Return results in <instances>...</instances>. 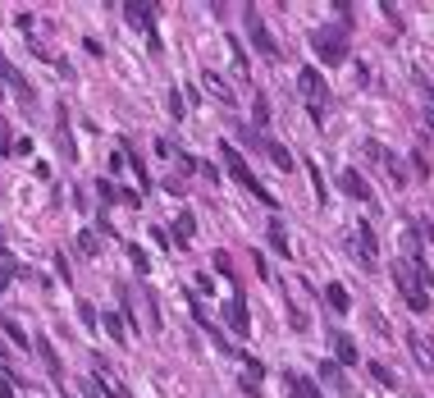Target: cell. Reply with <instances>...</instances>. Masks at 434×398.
<instances>
[{"label":"cell","mask_w":434,"mask_h":398,"mask_svg":"<svg viewBox=\"0 0 434 398\" xmlns=\"http://www.w3.org/2000/svg\"><path fill=\"white\" fill-rule=\"evenodd\" d=\"M393 284H398L402 302L421 316V311H430V288H434V275L430 265L412 261V256H402V261H393Z\"/></svg>","instance_id":"cell-1"},{"label":"cell","mask_w":434,"mask_h":398,"mask_svg":"<svg viewBox=\"0 0 434 398\" xmlns=\"http://www.w3.org/2000/svg\"><path fill=\"white\" fill-rule=\"evenodd\" d=\"M219 156H224L228 174L238 179V183H242V188H247L251 197L260 201V206H270V210L279 206V197H274V192H270V188H265V183H260V179H256V174H251V169H247V160H242V156H238V147H233V142H219Z\"/></svg>","instance_id":"cell-2"},{"label":"cell","mask_w":434,"mask_h":398,"mask_svg":"<svg viewBox=\"0 0 434 398\" xmlns=\"http://www.w3.org/2000/svg\"><path fill=\"white\" fill-rule=\"evenodd\" d=\"M311 51L320 56V65H343L347 60V28H315Z\"/></svg>","instance_id":"cell-3"},{"label":"cell","mask_w":434,"mask_h":398,"mask_svg":"<svg viewBox=\"0 0 434 398\" xmlns=\"http://www.w3.org/2000/svg\"><path fill=\"white\" fill-rule=\"evenodd\" d=\"M242 28H247L251 46H256L260 56H265V60H279V42H274V37H270V28H265V19H260V14L251 10V5H247V10H242Z\"/></svg>","instance_id":"cell-4"},{"label":"cell","mask_w":434,"mask_h":398,"mask_svg":"<svg viewBox=\"0 0 434 398\" xmlns=\"http://www.w3.org/2000/svg\"><path fill=\"white\" fill-rule=\"evenodd\" d=\"M352 252L361 256V265H366V270H375V265H380V243H375V229H370V224H357Z\"/></svg>","instance_id":"cell-5"},{"label":"cell","mask_w":434,"mask_h":398,"mask_svg":"<svg viewBox=\"0 0 434 398\" xmlns=\"http://www.w3.org/2000/svg\"><path fill=\"white\" fill-rule=\"evenodd\" d=\"M297 83H302L306 101H311L315 110H325V101H329V88L320 83V74H315V69H302V78H297Z\"/></svg>","instance_id":"cell-6"},{"label":"cell","mask_w":434,"mask_h":398,"mask_svg":"<svg viewBox=\"0 0 434 398\" xmlns=\"http://www.w3.org/2000/svg\"><path fill=\"white\" fill-rule=\"evenodd\" d=\"M156 5H137V0H133V5H124V19H128V28H142V33L151 37L156 33Z\"/></svg>","instance_id":"cell-7"},{"label":"cell","mask_w":434,"mask_h":398,"mask_svg":"<svg viewBox=\"0 0 434 398\" xmlns=\"http://www.w3.org/2000/svg\"><path fill=\"white\" fill-rule=\"evenodd\" d=\"M224 321H228V330H233V334H247V330H251L242 298H228V302H224Z\"/></svg>","instance_id":"cell-8"},{"label":"cell","mask_w":434,"mask_h":398,"mask_svg":"<svg viewBox=\"0 0 434 398\" xmlns=\"http://www.w3.org/2000/svg\"><path fill=\"white\" fill-rule=\"evenodd\" d=\"M256 147H260L265 156H270V160H274L279 169H293V156H288V147H283V142H274V138H265V133H260Z\"/></svg>","instance_id":"cell-9"},{"label":"cell","mask_w":434,"mask_h":398,"mask_svg":"<svg viewBox=\"0 0 434 398\" xmlns=\"http://www.w3.org/2000/svg\"><path fill=\"white\" fill-rule=\"evenodd\" d=\"M338 183H343V192L352 201H370V188H366V179H361L357 169H343V174H338Z\"/></svg>","instance_id":"cell-10"},{"label":"cell","mask_w":434,"mask_h":398,"mask_svg":"<svg viewBox=\"0 0 434 398\" xmlns=\"http://www.w3.org/2000/svg\"><path fill=\"white\" fill-rule=\"evenodd\" d=\"M283 385H288V398H320V389L306 376H297V371H283Z\"/></svg>","instance_id":"cell-11"},{"label":"cell","mask_w":434,"mask_h":398,"mask_svg":"<svg viewBox=\"0 0 434 398\" xmlns=\"http://www.w3.org/2000/svg\"><path fill=\"white\" fill-rule=\"evenodd\" d=\"M37 353H42L46 371H51L55 380H65V366H60V353H55V343H51V339H37Z\"/></svg>","instance_id":"cell-12"},{"label":"cell","mask_w":434,"mask_h":398,"mask_svg":"<svg viewBox=\"0 0 434 398\" xmlns=\"http://www.w3.org/2000/svg\"><path fill=\"white\" fill-rule=\"evenodd\" d=\"M101 325H106V334L115 343H128V330H124V316H119V311H106V316H101Z\"/></svg>","instance_id":"cell-13"},{"label":"cell","mask_w":434,"mask_h":398,"mask_svg":"<svg viewBox=\"0 0 434 398\" xmlns=\"http://www.w3.org/2000/svg\"><path fill=\"white\" fill-rule=\"evenodd\" d=\"M334 357L343 366H357V343L347 339V334H334Z\"/></svg>","instance_id":"cell-14"},{"label":"cell","mask_w":434,"mask_h":398,"mask_svg":"<svg viewBox=\"0 0 434 398\" xmlns=\"http://www.w3.org/2000/svg\"><path fill=\"white\" fill-rule=\"evenodd\" d=\"M407 343H412V353H416L421 366H434V343H425L421 334H407Z\"/></svg>","instance_id":"cell-15"},{"label":"cell","mask_w":434,"mask_h":398,"mask_svg":"<svg viewBox=\"0 0 434 398\" xmlns=\"http://www.w3.org/2000/svg\"><path fill=\"white\" fill-rule=\"evenodd\" d=\"M201 83H206V92H215V97L224 101V106H233V92H228V83H224V78H219V74H206V78H201Z\"/></svg>","instance_id":"cell-16"},{"label":"cell","mask_w":434,"mask_h":398,"mask_svg":"<svg viewBox=\"0 0 434 398\" xmlns=\"http://www.w3.org/2000/svg\"><path fill=\"white\" fill-rule=\"evenodd\" d=\"M251 124H256L260 133L270 128V101H265V97H256V101H251Z\"/></svg>","instance_id":"cell-17"},{"label":"cell","mask_w":434,"mask_h":398,"mask_svg":"<svg viewBox=\"0 0 434 398\" xmlns=\"http://www.w3.org/2000/svg\"><path fill=\"white\" fill-rule=\"evenodd\" d=\"M265 229H270V247H274V252H283V256H288V233H283V220H270Z\"/></svg>","instance_id":"cell-18"},{"label":"cell","mask_w":434,"mask_h":398,"mask_svg":"<svg viewBox=\"0 0 434 398\" xmlns=\"http://www.w3.org/2000/svg\"><path fill=\"white\" fill-rule=\"evenodd\" d=\"M325 298H329V307H334V311H347V307H352V298H347V288H343V284H329V288H325Z\"/></svg>","instance_id":"cell-19"},{"label":"cell","mask_w":434,"mask_h":398,"mask_svg":"<svg viewBox=\"0 0 434 398\" xmlns=\"http://www.w3.org/2000/svg\"><path fill=\"white\" fill-rule=\"evenodd\" d=\"M320 376H325V385H334L338 394H347V385H343V376H338V362H320Z\"/></svg>","instance_id":"cell-20"},{"label":"cell","mask_w":434,"mask_h":398,"mask_svg":"<svg viewBox=\"0 0 434 398\" xmlns=\"http://www.w3.org/2000/svg\"><path fill=\"white\" fill-rule=\"evenodd\" d=\"M192 233H197V220L183 210V215H178V247H187V243H192Z\"/></svg>","instance_id":"cell-21"},{"label":"cell","mask_w":434,"mask_h":398,"mask_svg":"<svg viewBox=\"0 0 434 398\" xmlns=\"http://www.w3.org/2000/svg\"><path fill=\"white\" fill-rule=\"evenodd\" d=\"M0 325H5V334H10V339L19 343V348H28V343H33V339H28V334H23V325H19V321H10V316H5V321H0ZM33 348H37V343H33Z\"/></svg>","instance_id":"cell-22"},{"label":"cell","mask_w":434,"mask_h":398,"mask_svg":"<svg viewBox=\"0 0 434 398\" xmlns=\"http://www.w3.org/2000/svg\"><path fill=\"white\" fill-rule=\"evenodd\" d=\"M78 247H83L87 256H97V252H101V243H97V233H92V229H83V233H78Z\"/></svg>","instance_id":"cell-23"},{"label":"cell","mask_w":434,"mask_h":398,"mask_svg":"<svg viewBox=\"0 0 434 398\" xmlns=\"http://www.w3.org/2000/svg\"><path fill=\"white\" fill-rule=\"evenodd\" d=\"M183 110H187V97L183 92H169V115L174 119H183Z\"/></svg>","instance_id":"cell-24"},{"label":"cell","mask_w":434,"mask_h":398,"mask_svg":"<svg viewBox=\"0 0 434 398\" xmlns=\"http://www.w3.org/2000/svg\"><path fill=\"white\" fill-rule=\"evenodd\" d=\"M101 380H106L110 398H133V394H128V389H124V385H119V380H115V376H106V371H101Z\"/></svg>","instance_id":"cell-25"},{"label":"cell","mask_w":434,"mask_h":398,"mask_svg":"<svg viewBox=\"0 0 434 398\" xmlns=\"http://www.w3.org/2000/svg\"><path fill=\"white\" fill-rule=\"evenodd\" d=\"M370 376L380 380V385H398V380L389 376V366H384V362H370Z\"/></svg>","instance_id":"cell-26"},{"label":"cell","mask_w":434,"mask_h":398,"mask_svg":"<svg viewBox=\"0 0 434 398\" xmlns=\"http://www.w3.org/2000/svg\"><path fill=\"white\" fill-rule=\"evenodd\" d=\"M133 265H137V275H147V270H151V261H147V252H142V247H133Z\"/></svg>","instance_id":"cell-27"},{"label":"cell","mask_w":434,"mask_h":398,"mask_svg":"<svg viewBox=\"0 0 434 398\" xmlns=\"http://www.w3.org/2000/svg\"><path fill=\"white\" fill-rule=\"evenodd\" d=\"M215 270H219V275H224V279L233 275V265H228V252H215Z\"/></svg>","instance_id":"cell-28"},{"label":"cell","mask_w":434,"mask_h":398,"mask_svg":"<svg viewBox=\"0 0 434 398\" xmlns=\"http://www.w3.org/2000/svg\"><path fill=\"white\" fill-rule=\"evenodd\" d=\"M10 151H14V138H10V128L0 124V156H10Z\"/></svg>","instance_id":"cell-29"},{"label":"cell","mask_w":434,"mask_h":398,"mask_svg":"<svg viewBox=\"0 0 434 398\" xmlns=\"http://www.w3.org/2000/svg\"><path fill=\"white\" fill-rule=\"evenodd\" d=\"M78 311H83V325H92V330H97V325H101V321H97V311H92V302H83V307H78Z\"/></svg>","instance_id":"cell-30"},{"label":"cell","mask_w":434,"mask_h":398,"mask_svg":"<svg viewBox=\"0 0 434 398\" xmlns=\"http://www.w3.org/2000/svg\"><path fill=\"white\" fill-rule=\"evenodd\" d=\"M97 192H101V201H115V197H119V188H110V183H97Z\"/></svg>","instance_id":"cell-31"},{"label":"cell","mask_w":434,"mask_h":398,"mask_svg":"<svg viewBox=\"0 0 434 398\" xmlns=\"http://www.w3.org/2000/svg\"><path fill=\"white\" fill-rule=\"evenodd\" d=\"M10 279H14V265H10V261H0V288L10 284Z\"/></svg>","instance_id":"cell-32"},{"label":"cell","mask_w":434,"mask_h":398,"mask_svg":"<svg viewBox=\"0 0 434 398\" xmlns=\"http://www.w3.org/2000/svg\"><path fill=\"white\" fill-rule=\"evenodd\" d=\"M0 398H14V385H10L5 376H0Z\"/></svg>","instance_id":"cell-33"},{"label":"cell","mask_w":434,"mask_h":398,"mask_svg":"<svg viewBox=\"0 0 434 398\" xmlns=\"http://www.w3.org/2000/svg\"><path fill=\"white\" fill-rule=\"evenodd\" d=\"M0 357H5V343H0Z\"/></svg>","instance_id":"cell-34"},{"label":"cell","mask_w":434,"mask_h":398,"mask_svg":"<svg viewBox=\"0 0 434 398\" xmlns=\"http://www.w3.org/2000/svg\"><path fill=\"white\" fill-rule=\"evenodd\" d=\"M0 247H5V243H0Z\"/></svg>","instance_id":"cell-35"}]
</instances>
